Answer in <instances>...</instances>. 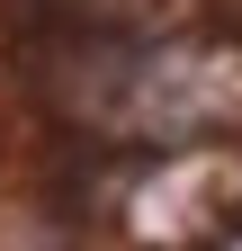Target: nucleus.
Returning a JSON list of instances; mask_svg holds the SVG:
<instances>
[{
  "label": "nucleus",
  "mask_w": 242,
  "mask_h": 251,
  "mask_svg": "<svg viewBox=\"0 0 242 251\" xmlns=\"http://www.w3.org/2000/svg\"><path fill=\"white\" fill-rule=\"evenodd\" d=\"M224 251H242V233H233V242H224Z\"/></svg>",
  "instance_id": "obj_1"
}]
</instances>
